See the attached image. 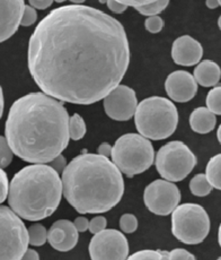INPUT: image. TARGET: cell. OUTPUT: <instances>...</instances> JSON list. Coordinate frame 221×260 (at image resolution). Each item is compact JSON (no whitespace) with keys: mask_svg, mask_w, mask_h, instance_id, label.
Here are the masks:
<instances>
[{"mask_svg":"<svg viewBox=\"0 0 221 260\" xmlns=\"http://www.w3.org/2000/svg\"><path fill=\"white\" fill-rule=\"evenodd\" d=\"M28 69L44 94L93 104L120 85L130 63L123 25L96 8L62 6L47 15L28 42Z\"/></svg>","mask_w":221,"mask_h":260,"instance_id":"1","label":"cell"},{"mask_svg":"<svg viewBox=\"0 0 221 260\" xmlns=\"http://www.w3.org/2000/svg\"><path fill=\"white\" fill-rule=\"evenodd\" d=\"M69 114L44 93H29L9 110L5 134L13 154L25 162L48 164L69 145Z\"/></svg>","mask_w":221,"mask_h":260,"instance_id":"2","label":"cell"},{"mask_svg":"<svg viewBox=\"0 0 221 260\" xmlns=\"http://www.w3.org/2000/svg\"><path fill=\"white\" fill-rule=\"evenodd\" d=\"M61 174L63 196L79 214L108 212L124 193L122 173L102 155H78Z\"/></svg>","mask_w":221,"mask_h":260,"instance_id":"3","label":"cell"},{"mask_svg":"<svg viewBox=\"0 0 221 260\" xmlns=\"http://www.w3.org/2000/svg\"><path fill=\"white\" fill-rule=\"evenodd\" d=\"M61 197V178L48 164H32L18 171L9 183L7 196L12 211L32 222L51 216Z\"/></svg>","mask_w":221,"mask_h":260,"instance_id":"4","label":"cell"},{"mask_svg":"<svg viewBox=\"0 0 221 260\" xmlns=\"http://www.w3.org/2000/svg\"><path fill=\"white\" fill-rule=\"evenodd\" d=\"M133 117L139 135L152 141L170 137L178 124L176 107L168 99L162 96L142 100L137 106Z\"/></svg>","mask_w":221,"mask_h":260,"instance_id":"5","label":"cell"},{"mask_svg":"<svg viewBox=\"0 0 221 260\" xmlns=\"http://www.w3.org/2000/svg\"><path fill=\"white\" fill-rule=\"evenodd\" d=\"M112 162L120 172L132 178L153 166L155 151L149 139L139 134H125L112 147Z\"/></svg>","mask_w":221,"mask_h":260,"instance_id":"6","label":"cell"},{"mask_svg":"<svg viewBox=\"0 0 221 260\" xmlns=\"http://www.w3.org/2000/svg\"><path fill=\"white\" fill-rule=\"evenodd\" d=\"M172 232L185 244H199L210 232V217L198 204H183L172 212Z\"/></svg>","mask_w":221,"mask_h":260,"instance_id":"7","label":"cell"},{"mask_svg":"<svg viewBox=\"0 0 221 260\" xmlns=\"http://www.w3.org/2000/svg\"><path fill=\"white\" fill-rule=\"evenodd\" d=\"M197 157L183 142H169L159 148L156 155V169L169 182L187 178L197 166Z\"/></svg>","mask_w":221,"mask_h":260,"instance_id":"8","label":"cell"},{"mask_svg":"<svg viewBox=\"0 0 221 260\" xmlns=\"http://www.w3.org/2000/svg\"><path fill=\"white\" fill-rule=\"evenodd\" d=\"M28 247L27 229L11 208L0 206V260H19Z\"/></svg>","mask_w":221,"mask_h":260,"instance_id":"9","label":"cell"},{"mask_svg":"<svg viewBox=\"0 0 221 260\" xmlns=\"http://www.w3.org/2000/svg\"><path fill=\"white\" fill-rule=\"evenodd\" d=\"M88 250L92 260H127L129 242L122 232L105 229L94 234Z\"/></svg>","mask_w":221,"mask_h":260,"instance_id":"10","label":"cell"},{"mask_svg":"<svg viewBox=\"0 0 221 260\" xmlns=\"http://www.w3.org/2000/svg\"><path fill=\"white\" fill-rule=\"evenodd\" d=\"M143 201L152 213L159 216H167L179 205L180 192L174 182L156 180L144 189Z\"/></svg>","mask_w":221,"mask_h":260,"instance_id":"11","label":"cell"},{"mask_svg":"<svg viewBox=\"0 0 221 260\" xmlns=\"http://www.w3.org/2000/svg\"><path fill=\"white\" fill-rule=\"evenodd\" d=\"M137 106L135 92L127 85H118L104 98L105 112L117 121H128L131 119Z\"/></svg>","mask_w":221,"mask_h":260,"instance_id":"12","label":"cell"},{"mask_svg":"<svg viewBox=\"0 0 221 260\" xmlns=\"http://www.w3.org/2000/svg\"><path fill=\"white\" fill-rule=\"evenodd\" d=\"M165 89L168 96L175 102L185 103L195 96L198 84L191 73L176 71L168 75L165 82Z\"/></svg>","mask_w":221,"mask_h":260,"instance_id":"13","label":"cell"},{"mask_svg":"<svg viewBox=\"0 0 221 260\" xmlns=\"http://www.w3.org/2000/svg\"><path fill=\"white\" fill-rule=\"evenodd\" d=\"M24 7V0H0V43L17 32Z\"/></svg>","mask_w":221,"mask_h":260,"instance_id":"14","label":"cell"},{"mask_svg":"<svg viewBox=\"0 0 221 260\" xmlns=\"http://www.w3.org/2000/svg\"><path fill=\"white\" fill-rule=\"evenodd\" d=\"M79 233L72 222L68 219H59L54 222L48 231V241L53 249L67 252L77 246Z\"/></svg>","mask_w":221,"mask_h":260,"instance_id":"15","label":"cell"},{"mask_svg":"<svg viewBox=\"0 0 221 260\" xmlns=\"http://www.w3.org/2000/svg\"><path fill=\"white\" fill-rule=\"evenodd\" d=\"M203 48L201 43L190 36H183L175 40L172 47V58L179 66L191 67L201 61Z\"/></svg>","mask_w":221,"mask_h":260,"instance_id":"16","label":"cell"},{"mask_svg":"<svg viewBox=\"0 0 221 260\" xmlns=\"http://www.w3.org/2000/svg\"><path fill=\"white\" fill-rule=\"evenodd\" d=\"M193 77L197 84L203 87L215 86L220 81L221 71L218 63L212 60H203L194 69Z\"/></svg>","mask_w":221,"mask_h":260,"instance_id":"17","label":"cell"},{"mask_svg":"<svg viewBox=\"0 0 221 260\" xmlns=\"http://www.w3.org/2000/svg\"><path fill=\"white\" fill-rule=\"evenodd\" d=\"M217 123V118L207 108H198L191 113L190 126L193 132L198 134H208L212 132Z\"/></svg>","mask_w":221,"mask_h":260,"instance_id":"18","label":"cell"},{"mask_svg":"<svg viewBox=\"0 0 221 260\" xmlns=\"http://www.w3.org/2000/svg\"><path fill=\"white\" fill-rule=\"evenodd\" d=\"M205 177L209 183L214 189H221V155L218 154L210 159L207 169H205Z\"/></svg>","mask_w":221,"mask_h":260,"instance_id":"19","label":"cell"},{"mask_svg":"<svg viewBox=\"0 0 221 260\" xmlns=\"http://www.w3.org/2000/svg\"><path fill=\"white\" fill-rule=\"evenodd\" d=\"M212 186L209 183L205 174H197L191 180L190 190L194 196L197 197H205L212 191Z\"/></svg>","mask_w":221,"mask_h":260,"instance_id":"20","label":"cell"},{"mask_svg":"<svg viewBox=\"0 0 221 260\" xmlns=\"http://www.w3.org/2000/svg\"><path fill=\"white\" fill-rule=\"evenodd\" d=\"M68 132L69 138L72 139V141H80L86 135V123L78 113H75L72 117H69Z\"/></svg>","mask_w":221,"mask_h":260,"instance_id":"21","label":"cell"},{"mask_svg":"<svg viewBox=\"0 0 221 260\" xmlns=\"http://www.w3.org/2000/svg\"><path fill=\"white\" fill-rule=\"evenodd\" d=\"M28 243L34 247H41L48 241V231L42 224L35 223L27 230Z\"/></svg>","mask_w":221,"mask_h":260,"instance_id":"22","label":"cell"},{"mask_svg":"<svg viewBox=\"0 0 221 260\" xmlns=\"http://www.w3.org/2000/svg\"><path fill=\"white\" fill-rule=\"evenodd\" d=\"M127 260H169L168 252L164 250H141L131 254Z\"/></svg>","mask_w":221,"mask_h":260,"instance_id":"23","label":"cell"},{"mask_svg":"<svg viewBox=\"0 0 221 260\" xmlns=\"http://www.w3.org/2000/svg\"><path fill=\"white\" fill-rule=\"evenodd\" d=\"M207 109L215 116L221 114V87L215 86L207 95Z\"/></svg>","mask_w":221,"mask_h":260,"instance_id":"24","label":"cell"},{"mask_svg":"<svg viewBox=\"0 0 221 260\" xmlns=\"http://www.w3.org/2000/svg\"><path fill=\"white\" fill-rule=\"evenodd\" d=\"M168 4L169 0H157V2L145 5V6L138 7L135 9H137L140 14L143 15V16H156V15L162 13L164 9L168 6Z\"/></svg>","mask_w":221,"mask_h":260,"instance_id":"25","label":"cell"},{"mask_svg":"<svg viewBox=\"0 0 221 260\" xmlns=\"http://www.w3.org/2000/svg\"><path fill=\"white\" fill-rule=\"evenodd\" d=\"M13 152L6 141V138L0 136V169L7 168L13 161Z\"/></svg>","mask_w":221,"mask_h":260,"instance_id":"26","label":"cell"},{"mask_svg":"<svg viewBox=\"0 0 221 260\" xmlns=\"http://www.w3.org/2000/svg\"><path fill=\"white\" fill-rule=\"evenodd\" d=\"M120 228L122 232L131 234L137 231L138 229V218L133 214H124L120 218Z\"/></svg>","mask_w":221,"mask_h":260,"instance_id":"27","label":"cell"},{"mask_svg":"<svg viewBox=\"0 0 221 260\" xmlns=\"http://www.w3.org/2000/svg\"><path fill=\"white\" fill-rule=\"evenodd\" d=\"M144 27L148 32L156 34L162 31L164 27V21L162 17H159L158 15L156 16H149L144 22Z\"/></svg>","mask_w":221,"mask_h":260,"instance_id":"28","label":"cell"},{"mask_svg":"<svg viewBox=\"0 0 221 260\" xmlns=\"http://www.w3.org/2000/svg\"><path fill=\"white\" fill-rule=\"evenodd\" d=\"M38 19V13L36 9L33 8L32 6H28V5H25L24 12L22 15L21 19V25L22 26H31Z\"/></svg>","mask_w":221,"mask_h":260,"instance_id":"29","label":"cell"},{"mask_svg":"<svg viewBox=\"0 0 221 260\" xmlns=\"http://www.w3.org/2000/svg\"><path fill=\"white\" fill-rule=\"evenodd\" d=\"M107 221L104 216H96L94 217L92 221H89L88 231L92 234H96L98 232H102L103 230L106 229Z\"/></svg>","mask_w":221,"mask_h":260,"instance_id":"30","label":"cell"},{"mask_svg":"<svg viewBox=\"0 0 221 260\" xmlns=\"http://www.w3.org/2000/svg\"><path fill=\"white\" fill-rule=\"evenodd\" d=\"M168 259L169 260H197L192 253L189 252L185 249H174L172 251L168 252Z\"/></svg>","mask_w":221,"mask_h":260,"instance_id":"31","label":"cell"},{"mask_svg":"<svg viewBox=\"0 0 221 260\" xmlns=\"http://www.w3.org/2000/svg\"><path fill=\"white\" fill-rule=\"evenodd\" d=\"M8 188L9 182L7 173L3 169H0V204H3L7 199Z\"/></svg>","mask_w":221,"mask_h":260,"instance_id":"32","label":"cell"},{"mask_svg":"<svg viewBox=\"0 0 221 260\" xmlns=\"http://www.w3.org/2000/svg\"><path fill=\"white\" fill-rule=\"evenodd\" d=\"M48 166L51 167L55 172H57L58 174H60V173L63 172L64 169H66L67 161H66V158H64L63 155L60 154V155H58L57 157L53 158L51 162H49Z\"/></svg>","mask_w":221,"mask_h":260,"instance_id":"33","label":"cell"},{"mask_svg":"<svg viewBox=\"0 0 221 260\" xmlns=\"http://www.w3.org/2000/svg\"><path fill=\"white\" fill-rule=\"evenodd\" d=\"M115 2H118L122 5H125L127 7H134V8H138V7H141V6H145V5H149L152 3L157 2V0H115Z\"/></svg>","mask_w":221,"mask_h":260,"instance_id":"34","label":"cell"},{"mask_svg":"<svg viewBox=\"0 0 221 260\" xmlns=\"http://www.w3.org/2000/svg\"><path fill=\"white\" fill-rule=\"evenodd\" d=\"M106 4H107V7L109 11L115 13V14H122L127 11V8H128L125 5L115 2V0H107Z\"/></svg>","mask_w":221,"mask_h":260,"instance_id":"35","label":"cell"},{"mask_svg":"<svg viewBox=\"0 0 221 260\" xmlns=\"http://www.w3.org/2000/svg\"><path fill=\"white\" fill-rule=\"evenodd\" d=\"M75 228H76L77 232H86L88 230V225H89V221L84 216H79L76 219H75L73 222Z\"/></svg>","mask_w":221,"mask_h":260,"instance_id":"36","label":"cell"},{"mask_svg":"<svg viewBox=\"0 0 221 260\" xmlns=\"http://www.w3.org/2000/svg\"><path fill=\"white\" fill-rule=\"evenodd\" d=\"M28 2H29V6H32L35 9H41V11H44V9H47L51 6L53 0H28Z\"/></svg>","mask_w":221,"mask_h":260,"instance_id":"37","label":"cell"},{"mask_svg":"<svg viewBox=\"0 0 221 260\" xmlns=\"http://www.w3.org/2000/svg\"><path fill=\"white\" fill-rule=\"evenodd\" d=\"M97 151H98V155H102V156L108 158L110 156V153H112V146L107 143H103L99 145Z\"/></svg>","mask_w":221,"mask_h":260,"instance_id":"38","label":"cell"},{"mask_svg":"<svg viewBox=\"0 0 221 260\" xmlns=\"http://www.w3.org/2000/svg\"><path fill=\"white\" fill-rule=\"evenodd\" d=\"M19 260H40V256L38 251H35V250L27 249Z\"/></svg>","mask_w":221,"mask_h":260,"instance_id":"39","label":"cell"},{"mask_svg":"<svg viewBox=\"0 0 221 260\" xmlns=\"http://www.w3.org/2000/svg\"><path fill=\"white\" fill-rule=\"evenodd\" d=\"M207 7L210 8V9H214L220 6V3L218 2V0H207Z\"/></svg>","mask_w":221,"mask_h":260,"instance_id":"40","label":"cell"},{"mask_svg":"<svg viewBox=\"0 0 221 260\" xmlns=\"http://www.w3.org/2000/svg\"><path fill=\"white\" fill-rule=\"evenodd\" d=\"M4 106H5V102H4V93H3V88L0 86V118L3 117V113H4Z\"/></svg>","mask_w":221,"mask_h":260,"instance_id":"41","label":"cell"},{"mask_svg":"<svg viewBox=\"0 0 221 260\" xmlns=\"http://www.w3.org/2000/svg\"><path fill=\"white\" fill-rule=\"evenodd\" d=\"M70 2L73 3L75 5H79V4L85 3V2H86V0H70Z\"/></svg>","mask_w":221,"mask_h":260,"instance_id":"42","label":"cell"},{"mask_svg":"<svg viewBox=\"0 0 221 260\" xmlns=\"http://www.w3.org/2000/svg\"><path fill=\"white\" fill-rule=\"evenodd\" d=\"M220 130H221V128L219 126V129H218V132H217V137H218V141L219 142H220Z\"/></svg>","mask_w":221,"mask_h":260,"instance_id":"43","label":"cell"},{"mask_svg":"<svg viewBox=\"0 0 221 260\" xmlns=\"http://www.w3.org/2000/svg\"><path fill=\"white\" fill-rule=\"evenodd\" d=\"M53 2H57V3H63V2H66V0H53Z\"/></svg>","mask_w":221,"mask_h":260,"instance_id":"44","label":"cell"},{"mask_svg":"<svg viewBox=\"0 0 221 260\" xmlns=\"http://www.w3.org/2000/svg\"><path fill=\"white\" fill-rule=\"evenodd\" d=\"M106 2H107V0H99L100 4H106Z\"/></svg>","mask_w":221,"mask_h":260,"instance_id":"45","label":"cell"},{"mask_svg":"<svg viewBox=\"0 0 221 260\" xmlns=\"http://www.w3.org/2000/svg\"><path fill=\"white\" fill-rule=\"evenodd\" d=\"M218 239H219V244H220V229H219V234H218Z\"/></svg>","mask_w":221,"mask_h":260,"instance_id":"46","label":"cell"},{"mask_svg":"<svg viewBox=\"0 0 221 260\" xmlns=\"http://www.w3.org/2000/svg\"><path fill=\"white\" fill-rule=\"evenodd\" d=\"M217 260H221V258H218V259H217Z\"/></svg>","mask_w":221,"mask_h":260,"instance_id":"47","label":"cell"},{"mask_svg":"<svg viewBox=\"0 0 221 260\" xmlns=\"http://www.w3.org/2000/svg\"><path fill=\"white\" fill-rule=\"evenodd\" d=\"M218 2H219V3H220V4H221V2H220V0H218Z\"/></svg>","mask_w":221,"mask_h":260,"instance_id":"48","label":"cell"}]
</instances>
